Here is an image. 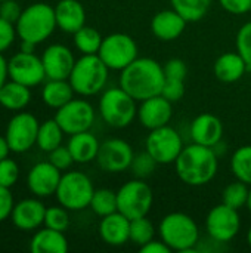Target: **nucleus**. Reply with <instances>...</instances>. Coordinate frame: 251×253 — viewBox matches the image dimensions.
<instances>
[{"mask_svg": "<svg viewBox=\"0 0 251 253\" xmlns=\"http://www.w3.org/2000/svg\"><path fill=\"white\" fill-rule=\"evenodd\" d=\"M74 89L70 80H53L47 79V82L41 87V99L43 102L53 110L64 107L74 98Z\"/></svg>", "mask_w": 251, "mask_h": 253, "instance_id": "obj_28", "label": "nucleus"}, {"mask_svg": "<svg viewBox=\"0 0 251 253\" xmlns=\"http://www.w3.org/2000/svg\"><path fill=\"white\" fill-rule=\"evenodd\" d=\"M15 27L21 40L38 44L47 40L53 34L55 28H58L55 7L43 1L33 3L22 9Z\"/></svg>", "mask_w": 251, "mask_h": 253, "instance_id": "obj_4", "label": "nucleus"}, {"mask_svg": "<svg viewBox=\"0 0 251 253\" xmlns=\"http://www.w3.org/2000/svg\"><path fill=\"white\" fill-rule=\"evenodd\" d=\"M219 4L232 15H244L251 10V0H219Z\"/></svg>", "mask_w": 251, "mask_h": 253, "instance_id": "obj_45", "label": "nucleus"}, {"mask_svg": "<svg viewBox=\"0 0 251 253\" xmlns=\"http://www.w3.org/2000/svg\"><path fill=\"white\" fill-rule=\"evenodd\" d=\"M44 215H46V206L38 197L24 199L15 203L10 213V221L18 230L28 233V231H36L41 225H44Z\"/></svg>", "mask_w": 251, "mask_h": 253, "instance_id": "obj_19", "label": "nucleus"}, {"mask_svg": "<svg viewBox=\"0 0 251 253\" xmlns=\"http://www.w3.org/2000/svg\"><path fill=\"white\" fill-rule=\"evenodd\" d=\"M72 36H74V44L81 55H96L99 52L104 37L96 28L84 25Z\"/></svg>", "mask_w": 251, "mask_h": 253, "instance_id": "obj_30", "label": "nucleus"}, {"mask_svg": "<svg viewBox=\"0 0 251 253\" xmlns=\"http://www.w3.org/2000/svg\"><path fill=\"white\" fill-rule=\"evenodd\" d=\"M138 44L135 39L126 33H112L102 39L99 58L112 71H123L138 58Z\"/></svg>", "mask_w": 251, "mask_h": 253, "instance_id": "obj_9", "label": "nucleus"}, {"mask_svg": "<svg viewBox=\"0 0 251 253\" xmlns=\"http://www.w3.org/2000/svg\"><path fill=\"white\" fill-rule=\"evenodd\" d=\"M139 251L142 253H170L172 252V249L161 240V239H158V240H155V239H152L151 242H148L146 245H143V246H141L139 248Z\"/></svg>", "mask_w": 251, "mask_h": 253, "instance_id": "obj_47", "label": "nucleus"}, {"mask_svg": "<svg viewBox=\"0 0 251 253\" xmlns=\"http://www.w3.org/2000/svg\"><path fill=\"white\" fill-rule=\"evenodd\" d=\"M31 102V87L7 80L0 87V105L10 111H22Z\"/></svg>", "mask_w": 251, "mask_h": 253, "instance_id": "obj_27", "label": "nucleus"}, {"mask_svg": "<svg viewBox=\"0 0 251 253\" xmlns=\"http://www.w3.org/2000/svg\"><path fill=\"white\" fill-rule=\"evenodd\" d=\"M166 82L163 65L152 58H136L120 71V86L138 102L161 95Z\"/></svg>", "mask_w": 251, "mask_h": 253, "instance_id": "obj_2", "label": "nucleus"}, {"mask_svg": "<svg viewBox=\"0 0 251 253\" xmlns=\"http://www.w3.org/2000/svg\"><path fill=\"white\" fill-rule=\"evenodd\" d=\"M16 37H18V34H16L15 24L9 22L0 16V53L7 50L13 44Z\"/></svg>", "mask_w": 251, "mask_h": 253, "instance_id": "obj_42", "label": "nucleus"}, {"mask_svg": "<svg viewBox=\"0 0 251 253\" xmlns=\"http://www.w3.org/2000/svg\"><path fill=\"white\" fill-rule=\"evenodd\" d=\"M9 79V68H7V59L0 53V87L7 82Z\"/></svg>", "mask_w": 251, "mask_h": 253, "instance_id": "obj_48", "label": "nucleus"}, {"mask_svg": "<svg viewBox=\"0 0 251 253\" xmlns=\"http://www.w3.org/2000/svg\"><path fill=\"white\" fill-rule=\"evenodd\" d=\"M164 74L166 79H178V80H185L188 76V67L185 64V61L179 59V58H172L169 59L164 65Z\"/></svg>", "mask_w": 251, "mask_h": 253, "instance_id": "obj_43", "label": "nucleus"}, {"mask_svg": "<svg viewBox=\"0 0 251 253\" xmlns=\"http://www.w3.org/2000/svg\"><path fill=\"white\" fill-rule=\"evenodd\" d=\"M161 95L167 98L170 102H178L183 98L185 95V80H178V79H166Z\"/></svg>", "mask_w": 251, "mask_h": 253, "instance_id": "obj_41", "label": "nucleus"}, {"mask_svg": "<svg viewBox=\"0 0 251 253\" xmlns=\"http://www.w3.org/2000/svg\"><path fill=\"white\" fill-rule=\"evenodd\" d=\"M158 236L172 252H192L200 242V228L188 213L172 212L160 221Z\"/></svg>", "mask_w": 251, "mask_h": 253, "instance_id": "obj_3", "label": "nucleus"}, {"mask_svg": "<svg viewBox=\"0 0 251 253\" xmlns=\"http://www.w3.org/2000/svg\"><path fill=\"white\" fill-rule=\"evenodd\" d=\"M109 71L111 70L104 64L98 53L81 55L75 59L68 80L77 95L93 96L107 87Z\"/></svg>", "mask_w": 251, "mask_h": 253, "instance_id": "obj_5", "label": "nucleus"}, {"mask_svg": "<svg viewBox=\"0 0 251 253\" xmlns=\"http://www.w3.org/2000/svg\"><path fill=\"white\" fill-rule=\"evenodd\" d=\"M93 193V182L86 173L70 170L62 175L55 196L61 206L68 211L78 212L89 208Z\"/></svg>", "mask_w": 251, "mask_h": 253, "instance_id": "obj_7", "label": "nucleus"}, {"mask_svg": "<svg viewBox=\"0 0 251 253\" xmlns=\"http://www.w3.org/2000/svg\"><path fill=\"white\" fill-rule=\"evenodd\" d=\"M247 209H249V212L251 213V185H250V191H249V200H247V206H246Z\"/></svg>", "mask_w": 251, "mask_h": 253, "instance_id": "obj_51", "label": "nucleus"}, {"mask_svg": "<svg viewBox=\"0 0 251 253\" xmlns=\"http://www.w3.org/2000/svg\"><path fill=\"white\" fill-rule=\"evenodd\" d=\"M99 236L108 246H124L130 242V219L118 211L104 216L99 222Z\"/></svg>", "mask_w": 251, "mask_h": 253, "instance_id": "obj_22", "label": "nucleus"}, {"mask_svg": "<svg viewBox=\"0 0 251 253\" xmlns=\"http://www.w3.org/2000/svg\"><path fill=\"white\" fill-rule=\"evenodd\" d=\"M247 243H249V246H250L251 249V227L249 228V231H247Z\"/></svg>", "mask_w": 251, "mask_h": 253, "instance_id": "obj_52", "label": "nucleus"}, {"mask_svg": "<svg viewBox=\"0 0 251 253\" xmlns=\"http://www.w3.org/2000/svg\"><path fill=\"white\" fill-rule=\"evenodd\" d=\"M172 116L173 102H170L163 95H155L152 98L143 99L138 107V120L148 130L169 125Z\"/></svg>", "mask_w": 251, "mask_h": 253, "instance_id": "obj_18", "label": "nucleus"}, {"mask_svg": "<svg viewBox=\"0 0 251 253\" xmlns=\"http://www.w3.org/2000/svg\"><path fill=\"white\" fill-rule=\"evenodd\" d=\"M183 147L180 133L170 125L149 130L145 141V150L158 165H175Z\"/></svg>", "mask_w": 251, "mask_h": 253, "instance_id": "obj_10", "label": "nucleus"}, {"mask_svg": "<svg viewBox=\"0 0 251 253\" xmlns=\"http://www.w3.org/2000/svg\"><path fill=\"white\" fill-rule=\"evenodd\" d=\"M250 13H251V10H250Z\"/></svg>", "mask_w": 251, "mask_h": 253, "instance_id": "obj_54", "label": "nucleus"}, {"mask_svg": "<svg viewBox=\"0 0 251 253\" xmlns=\"http://www.w3.org/2000/svg\"><path fill=\"white\" fill-rule=\"evenodd\" d=\"M249 70L247 62L238 52H225L215 61L213 73L223 83H235L241 80Z\"/></svg>", "mask_w": 251, "mask_h": 253, "instance_id": "obj_24", "label": "nucleus"}, {"mask_svg": "<svg viewBox=\"0 0 251 253\" xmlns=\"http://www.w3.org/2000/svg\"><path fill=\"white\" fill-rule=\"evenodd\" d=\"M223 132L225 129L222 120L210 113H203L197 116L189 126V135L192 142L212 148L222 142Z\"/></svg>", "mask_w": 251, "mask_h": 253, "instance_id": "obj_20", "label": "nucleus"}, {"mask_svg": "<svg viewBox=\"0 0 251 253\" xmlns=\"http://www.w3.org/2000/svg\"><path fill=\"white\" fill-rule=\"evenodd\" d=\"M1 1H6V0H0V3H1Z\"/></svg>", "mask_w": 251, "mask_h": 253, "instance_id": "obj_53", "label": "nucleus"}, {"mask_svg": "<svg viewBox=\"0 0 251 253\" xmlns=\"http://www.w3.org/2000/svg\"><path fill=\"white\" fill-rule=\"evenodd\" d=\"M55 18L61 31L74 34L86 25V9L78 0H59L55 6Z\"/></svg>", "mask_w": 251, "mask_h": 253, "instance_id": "obj_23", "label": "nucleus"}, {"mask_svg": "<svg viewBox=\"0 0 251 253\" xmlns=\"http://www.w3.org/2000/svg\"><path fill=\"white\" fill-rule=\"evenodd\" d=\"M95 108L89 101L72 98L64 107L56 110L53 119L62 127L65 135H74L90 130L95 123Z\"/></svg>", "mask_w": 251, "mask_h": 253, "instance_id": "obj_12", "label": "nucleus"}, {"mask_svg": "<svg viewBox=\"0 0 251 253\" xmlns=\"http://www.w3.org/2000/svg\"><path fill=\"white\" fill-rule=\"evenodd\" d=\"M117 203L118 212L130 221L146 216L154 203L152 188L145 182V179L136 178L127 181L117 190Z\"/></svg>", "mask_w": 251, "mask_h": 253, "instance_id": "obj_8", "label": "nucleus"}, {"mask_svg": "<svg viewBox=\"0 0 251 253\" xmlns=\"http://www.w3.org/2000/svg\"><path fill=\"white\" fill-rule=\"evenodd\" d=\"M188 21L173 7L157 12L151 19V31L161 42H173L179 39Z\"/></svg>", "mask_w": 251, "mask_h": 253, "instance_id": "obj_21", "label": "nucleus"}, {"mask_svg": "<svg viewBox=\"0 0 251 253\" xmlns=\"http://www.w3.org/2000/svg\"><path fill=\"white\" fill-rule=\"evenodd\" d=\"M40 122L28 111H18L6 126V141L12 153H27L36 145Z\"/></svg>", "mask_w": 251, "mask_h": 253, "instance_id": "obj_11", "label": "nucleus"}, {"mask_svg": "<svg viewBox=\"0 0 251 253\" xmlns=\"http://www.w3.org/2000/svg\"><path fill=\"white\" fill-rule=\"evenodd\" d=\"M249 191H250V185H247L246 182L235 179L234 182L228 184L223 191H222V203H225L229 208H234L237 211L243 209L247 206V200H249Z\"/></svg>", "mask_w": 251, "mask_h": 253, "instance_id": "obj_34", "label": "nucleus"}, {"mask_svg": "<svg viewBox=\"0 0 251 253\" xmlns=\"http://www.w3.org/2000/svg\"><path fill=\"white\" fill-rule=\"evenodd\" d=\"M235 44L237 52L244 58L249 70H251V21L241 25V28L237 33Z\"/></svg>", "mask_w": 251, "mask_h": 253, "instance_id": "obj_38", "label": "nucleus"}, {"mask_svg": "<svg viewBox=\"0 0 251 253\" xmlns=\"http://www.w3.org/2000/svg\"><path fill=\"white\" fill-rule=\"evenodd\" d=\"M41 62L44 67L46 79L68 80L75 64V58L68 46L53 43L44 49L41 55Z\"/></svg>", "mask_w": 251, "mask_h": 253, "instance_id": "obj_17", "label": "nucleus"}, {"mask_svg": "<svg viewBox=\"0 0 251 253\" xmlns=\"http://www.w3.org/2000/svg\"><path fill=\"white\" fill-rule=\"evenodd\" d=\"M30 251L33 253H67L68 240L62 231L47 227L38 228L30 242Z\"/></svg>", "mask_w": 251, "mask_h": 253, "instance_id": "obj_26", "label": "nucleus"}, {"mask_svg": "<svg viewBox=\"0 0 251 253\" xmlns=\"http://www.w3.org/2000/svg\"><path fill=\"white\" fill-rule=\"evenodd\" d=\"M13 206H15V200L10 193V188L0 185V222L10 218Z\"/></svg>", "mask_w": 251, "mask_h": 253, "instance_id": "obj_44", "label": "nucleus"}, {"mask_svg": "<svg viewBox=\"0 0 251 253\" xmlns=\"http://www.w3.org/2000/svg\"><path fill=\"white\" fill-rule=\"evenodd\" d=\"M19 179V165L13 159L0 160V185L12 188Z\"/></svg>", "mask_w": 251, "mask_h": 253, "instance_id": "obj_39", "label": "nucleus"}, {"mask_svg": "<svg viewBox=\"0 0 251 253\" xmlns=\"http://www.w3.org/2000/svg\"><path fill=\"white\" fill-rule=\"evenodd\" d=\"M135 151L132 145L121 138H109L101 142L96 162L104 172L121 173L130 169Z\"/></svg>", "mask_w": 251, "mask_h": 253, "instance_id": "obj_14", "label": "nucleus"}, {"mask_svg": "<svg viewBox=\"0 0 251 253\" xmlns=\"http://www.w3.org/2000/svg\"><path fill=\"white\" fill-rule=\"evenodd\" d=\"M62 170L53 166L49 160L36 163L27 175L28 190L38 199L50 197L56 193L59 181L62 178Z\"/></svg>", "mask_w": 251, "mask_h": 253, "instance_id": "obj_16", "label": "nucleus"}, {"mask_svg": "<svg viewBox=\"0 0 251 253\" xmlns=\"http://www.w3.org/2000/svg\"><path fill=\"white\" fill-rule=\"evenodd\" d=\"M170 3L188 22L201 21L212 6V0H170Z\"/></svg>", "mask_w": 251, "mask_h": 253, "instance_id": "obj_31", "label": "nucleus"}, {"mask_svg": "<svg viewBox=\"0 0 251 253\" xmlns=\"http://www.w3.org/2000/svg\"><path fill=\"white\" fill-rule=\"evenodd\" d=\"M64 135H65V132L62 130V127L58 125V122L55 119L44 120L43 123H40L36 145L41 151L49 154L52 150H55L59 145H62Z\"/></svg>", "mask_w": 251, "mask_h": 253, "instance_id": "obj_29", "label": "nucleus"}, {"mask_svg": "<svg viewBox=\"0 0 251 253\" xmlns=\"http://www.w3.org/2000/svg\"><path fill=\"white\" fill-rule=\"evenodd\" d=\"M67 147L72 154L74 163L86 165L96 160L101 142L90 130H86V132L70 135Z\"/></svg>", "mask_w": 251, "mask_h": 253, "instance_id": "obj_25", "label": "nucleus"}, {"mask_svg": "<svg viewBox=\"0 0 251 253\" xmlns=\"http://www.w3.org/2000/svg\"><path fill=\"white\" fill-rule=\"evenodd\" d=\"M157 162L154 160V157L145 150L142 153H138L135 154L133 157V162L130 165V170L132 173L139 178V179H145L148 176H151L154 172H155V168H157Z\"/></svg>", "mask_w": 251, "mask_h": 253, "instance_id": "obj_37", "label": "nucleus"}, {"mask_svg": "<svg viewBox=\"0 0 251 253\" xmlns=\"http://www.w3.org/2000/svg\"><path fill=\"white\" fill-rule=\"evenodd\" d=\"M136 99L129 95L121 86L108 87L102 90L99 98V114L102 120L115 129H124L138 117Z\"/></svg>", "mask_w": 251, "mask_h": 253, "instance_id": "obj_6", "label": "nucleus"}, {"mask_svg": "<svg viewBox=\"0 0 251 253\" xmlns=\"http://www.w3.org/2000/svg\"><path fill=\"white\" fill-rule=\"evenodd\" d=\"M89 208L92 212L101 218L111 215L118 211V203H117V191H112L109 188H99L95 190Z\"/></svg>", "mask_w": 251, "mask_h": 253, "instance_id": "obj_32", "label": "nucleus"}, {"mask_svg": "<svg viewBox=\"0 0 251 253\" xmlns=\"http://www.w3.org/2000/svg\"><path fill=\"white\" fill-rule=\"evenodd\" d=\"M36 46H37V44H34V43H31V42L21 40V47H19V50H21V52H28V53H31V52H34Z\"/></svg>", "mask_w": 251, "mask_h": 253, "instance_id": "obj_50", "label": "nucleus"}, {"mask_svg": "<svg viewBox=\"0 0 251 253\" xmlns=\"http://www.w3.org/2000/svg\"><path fill=\"white\" fill-rule=\"evenodd\" d=\"M178 178L189 187H203L215 179L219 170V157L215 148L189 144L175 162Z\"/></svg>", "mask_w": 251, "mask_h": 253, "instance_id": "obj_1", "label": "nucleus"}, {"mask_svg": "<svg viewBox=\"0 0 251 253\" xmlns=\"http://www.w3.org/2000/svg\"><path fill=\"white\" fill-rule=\"evenodd\" d=\"M158 230V228H157ZM152 224L151 219L146 216L136 218L130 221V242L136 246H143L152 239H155V234L158 233Z\"/></svg>", "mask_w": 251, "mask_h": 253, "instance_id": "obj_35", "label": "nucleus"}, {"mask_svg": "<svg viewBox=\"0 0 251 253\" xmlns=\"http://www.w3.org/2000/svg\"><path fill=\"white\" fill-rule=\"evenodd\" d=\"M10 153V148H9V144L6 141V136L4 135H0V160L6 159Z\"/></svg>", "mask_w": 251, "mask_h": 253, "instance_id": "obj_49", "label": "nucleus"}, {"mask_svg": "<svg viewBox=\"0 0 251 253\" xmlns=\"http://www.w3.org/2000/svg\"><path fill=\"white\" fill-rule=\"evenodd\" d=\"M231 170L235 179L251 185V145L238 147L231 157Z\"/></svg>", "mask_w": 251, "mask_h": 253, "instance_id": "obj_33", "label": "nucleus"}, {"mask_svg": "<svg viewBox=\"0 0 251 253\" xmlns=\"http://www.w3.org/2000/svg\"><path fill=\"white\" fill-rule=\"evenodd\" d=\"M9 79L15 80L28 87H36L46 80L44 67L41 56H37L34 52H18L10 56L7 61Z\"/></svg>", "mask_w": 251, "mask_h": 253, "instance_id": "obj_15", "label": "nucleus"}, {"mask_svg": "<svg viewBox=\"0 0 251 253\" xmlns=\"http://www.w3.org/2000/svg\"><path fill=\"white\" fill-rule=\"evenodd\" d=\"M49 162L53 166H56L59 170H67L74 163V159L67 145H59L58 148H55L49 153Z\"/></svg>", "mask_w": 251, "mask_h": 253, "instance_id": "obj_40", "label": "nucleus"}, {"mask_svg": "<svg viewBox=\"0 0 251 253\" xmlns=\"http://www.w3.org/2000/svg\"><path fill=\"white\" fill-rule=\"evenodd\" d=\"M70 211L64 206H50L46 208L44 215V227L65 233L70 227Z\"/></svg>", "mask_w": 251, "mask_h": 253, "instance_id": "obj_36", "label": "nucleus"}, {"mask_svg": "<svg viewBox=\"0 0 251 253\" xmlns=\"http://www.w3.org/2000/svg\"><path fill=\"white\" fill-rule=\"evenodd\" d=\"M21 12H22V9H21L19 3L15 0H6V1L0 3V16L9 22L16 24Z\"/></svg>", "mask_w": 251, "mask_h": 253, "instance_id": "obj_46", "label": "nucleus"}, {"mask_svg": "<svg viewBox=\"0 0 251 253\" xmlns=\"http://www.w3.org/2000/svg\"><path fill=\"white\" fill-rule=\"evenodd\" d=\"M206 230L209 237L217 243H228L234 240L241 230L240 211L220 203L210 209L206 218Z\"/></svg>", "mask_w": 251, "mask_h": 253, "instance_id": "obj_13", "label": "nucleus"}]
</instances>
